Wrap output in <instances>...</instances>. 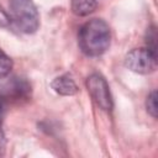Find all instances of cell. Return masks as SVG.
Listing matches in <instances>:
<instances>
[{
	"mask_svg": "<svg viewBox=\"0 0 158 158\" xmlns=\"http://www.w3.org/2000/svg\"><path fill=\"white\" fill-rule=\"evenodd\" d=\"M110 43V27L101 19L89 20L79 30L78 44L81 52L88 57H99L104 54L109 49Z\"/></svg>",
	"mask_w": 158,
	"mask_h": 158,
	"instance_id": "cell-1",
	"label": "cell"
},
{
	"mask_svg": "<svg viewBox=\"0 0 158 158\" xmlns=\"http://www.w3.org/2000/svg\"><path fill=\"white\" fill-rule=\"evenodd\" d=\"M10 17L23 33H33L40 26V15L32 0H9Z\"/></svg>",
	"mask_w": 158,
	"mask_h": 158,
	"instance_id": "cell-2",
	"label": "cell"
},
{
	"mask_svg": "<svg viewBox=\"0 0 158 158\" xmlns=\"http://www.w3.org/2000/svg\"><path fill=\"white\" fill-rule=\"evenodd\" d=\"M125 65L138 74H151L157 69V52L147 47L133 48L125 57Z\"/></svg>",
	"mask_w": 158,
	"mask_h": 158,
	"instance_id": "cell-3",
	"label": "cell"
},
{
	"mask_svg": "<svg viewBox=\"0 0 158 158\" xmlns=\"http://www.w3.org/2000/svg\"><path fill=\"white\" fill-rule=\"evenodd\" d=\"M86 89L95 104L104 111H110L114 107L112 96L106 79L100 73H93L86 79Z\"/></svg>",
	"mask_w": 158,
	"mask_h": 158,
	"instance_id": "cell-4",
	"label": "cell"
},
{
	"mask_svg": "<svg viewBox=\"0 0 158 158\" xmlns=\"http://www.w3.org/2000/svg\"><path fill=\"white\" fill-rule=\"evenodd\" d=\"M52 89L62 96H72L78 93V86L74 79L69 74H62L56 77L51 83Z\"/></svg>",
	"mask_w": 158,
	"mask_h": 158,
	"instance_id": "cell-5",
	"label": "cell"
},
{
	"mask_svg": "<svg viewBox=\"0 0 158 158\" xmlns=\"http://www.w3.org/2000/svg\"><path fill=\"white\" fill-rule=\"evenodd\" d=\"M98 6L96 0H72V10L78 16H88Z\"/></svg>",
	"mask_w": 158,
	"mask_h": 158,
	"instance_id": "cell-6",
	"label": "cell"
},
{
	"mask_svg": "<svg viewBox=\"0 0 158 158\" xmlns=\"http://www.w3.org/2000/svg\"><path fill=\"white\" fill-rule=\"evenodd\" d=\"M12 69V59L0 48V79L10 74Z\"/></svg>",
	"mask_w": 158,
	"mask_h": 158,
	"instance_id": "cell-7",
	"label": "cell"
},
{
	"mask_svg": "<svg viewBox=\"0 0 158 158\" xmlns=\"http://www.w3.org/2000/svg\"><path fill=\"white\" fill-rule=\"evenodd\" d=\"M4 115H5V100H4L2 96H0V156L4 154V152H5V146H6L5 132H4V128H2Z\"/></svg>",
	"mask_w": 158,
	"mask_h": 158,
	"instance_id": "cell-8",
	"label": "cell"
},
{
	"mask_svg": "<svg viewBox=\"0 0 158 158\" xmlns=\"http://www.w3.org/2000/svg\"><path fill=\"white\" fill-rule=\"evenodd\" d=\"M146 109H147V112H148L153 118H157L158 106H157V91H156V90L151 91V94L147 96V100H146Z\"/></svg>",
	"mask_w": 158,
	"mask_h": 158,
	"instance_id": "cell-9",
	"label": "cell"
},
{
	"mask_svg": "<svg viewBox=\"0 0 158 158\" xmlns=\"http://www.w3.org/2000/svg\"><path fill=\"white\" fill-rule=\"evenodd\" d=\"M157 35H156V27L151 26L147 31V37H146V43H147V48L152 49L153 52H157V42H156Z\"/></svg>",
	"mask_w": 158,
	"mask_h": 158,
	"instance_id": "cell-10",
	"label": "cell"
},
{
	"mask_svg": "<svg viewBox=\"0 0 158 158\" xmlns=\"http://www.w3.org/2000/svg\"><path fill=\"white\" fill-rule=\"evenodd\" d=\"M11 23V17L7 15V12L0 6V27H7Z\"/></svg>",
	"mask_w": 158,
	"mask_h": 158,
	"instance_id": "cell-11",
	"label": "cell"
}]
</instances>
